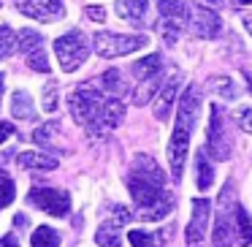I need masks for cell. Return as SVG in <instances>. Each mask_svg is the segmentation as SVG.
<instances>
[{"label": "cell", "instance_id": "4", "mask_svg": "<svg viewBox=\"0 0 252 247\" xmlns=\"http://www.w3.org/2000/svg\"><path fill=\"white\" fill-rule=\"evenodd\" d=\"M158 11H160V33H163L165 44L174 46L179 33L190 25L192 19V11L185 0H158Z\"/></svg>", "mask_w": 252, "mask_h": 247}, {"label": "cell", "instance_id": "23", "mask_svg": "<svg viewBox=\"0 0 252 247\" xmlns=\"http://www.w3.org/2000/svg\"><path fill=\"white\" fill-rule=\"evenodd\" d=\"M165 234H171V228L165 231ZM165 234H163V231H158V234H149V231L136 228V231H130V234H127V239H130L133 247H160V245L165 242Z\"/></svg>", "mask_w": 252, "mask_h": 247}, {"label": "cell", "instance_id": "33", "mask_svg": "<svg viewBox=\"0 0 252 247\" xmlns=\"http://www.w3.org/2000/svg\"><path fill=\"white\" fill-rule=\"evenodd\" d=\"M233 122L241 128V131L252 133V109H236L233 111Z\"/></svg>", "mask_w": 252, "mask_h": 247}, {"label": "cell", "instance_id": "26", "mask_svg": "<svg viewBox=\"0 0 252 247\" xmlns=\"http://www.w3.org/2000/svg\"><path fill=\"white\" fill-rule=\"evenodd\" d=\"M195 163H198V187H201V190H209V187L214 185V169H212V163L206 160V149L198 152Z\"/></svg>", "mask_w": 252, "mask_h": 247}, {"label": "cell", "instance_id": "38", "mask_svg": "<svg viewBox=\"0 0 252 247\" xmlns=\"http://www.w3.org/2000/svg\"><path fill=\"white\" fill-rule=\"evenodd\" d=\"M244 79H247V90L252 93V71L250 68H244Z\"/></svg>", "mask_w": 252, "mask_h": 247}, {"label": "cell", "instance_id": "41", "mask_svg": "<svg viewBox=\"0 0 252 247\" xmlns=\"http://www.w3.org/2000/svg\"><path fill=\"white\" fill-rule=\"evenodd\" d=\"M206 3H212V6H220V3H222V0H206Z\"/></svg>", "mask_w": 252, "mask_h": 247}, {"label": "cell", "instance_id": "42", "mask_svg": "<svg viewBox=\"0 0 252 247\" xmlns=\"http://www.w3.org/2000/svg\"><path fill=\"white\" fill-rule=\"evenodd\" d=\"M0 95H3V73H0Z\"/></svg>", "mask_w": 252, "mask_h": 247}, {"label": "cell", "instance_id": "20", "mask_svg": "<svg viewBox=\"0 0 252 247\" xmlns=\"http://www.w3.org/2000/svg\"><path fill=\"white\" fill-rule=\"evenodd\" d=\"M160 68H163V57L160 55H147L144 60L133 63V76L141 79V82H149V79H155L160 73Z\"/></svg>", "mask_w": 252, "mask_h": 247}, {"label": "cell", "instance_id": "28", "mask_svg": "<svg viewBox=\"0 0 252 247\" xmlns=\"http://www.w3.org/2000/svg\"><path fill=\"white\" fill-rule=\"evenodd\" d=\"M160 82H163V79H160V73H158L155 79H149V82H144L141 87H138L136 93H133V104H136V106L149 104V98H152V95L158 93V90H163V84H160Z\"/></svg>", "mask_w": 252, "mask_h": 247}, {"label": "cell", "instance_id": "24", "mask_svg": "<svg viewBox=\"0 0 252 247\" xmlns=\"http://www.w3.org/2000/svg\"><path fill=\"white\" fill-rule=\"evenodd\" d=\"M236 225H239V245H252V214H247L244 207H236Z\"/></svg>", "mask_w": 252, "mask_h": 247}, {"label": "cell", "instance_id": "10", "mask_svg": "<svg viewBox=\"0 0 252 247\" xmlns=\"http://www.w3.org/2000/svg\"><path fill=\"white\" fill-rule=\"evenodd\" d=\"M209 217H212V204H209V198H195V201H192V220L185 228L187 247H203Z\"/></svg>", "mask_w": 252, "mask_h": 247}, {"label": "cell", "instance_id": "22", "mask_svg": "<svg viewBox=\"0 0 252 247\" xmlns=\"http://www.w3.org/2000/svg\"><path fill=\"white\" fill-rule=\"evenodd\" d=\"M174 204H176V198L171 196V193H165L163 201H158L155 207H149V209H141V212H138L136 217H141V220H163L165 214L174 212Z\"/></svg>", "mask_w": 252, "mask_h": 247}, {"label": "cell", "instance_id": "37", "mask_svg": "<svg viewBox=\"0 0 252 247\" xmlns=\"http://www.w3.org/2000/svg\"><path fill=\"white\" fill-rule=\"evenodd\" d=\"M233 8H244V6H252V0H230Z\"/></svg>", "mask_w": 252, "mask_h": 247}, {"label": "cell", "instance_id": "6", "mask_svg": "<svg viewBox=\"0 0 252 247\" xmlns=\"http://www.w3.org/2000/svg\"><path fill=\"white\" fill-rule=\"evenodd\" d=\"M93 44H95V52H98L100 57L111 60V57L133 55V52L144 49V46L149 44V38L147 35H122V33H109V30H103V33H95Z\"/></svg>", "mask_w": 252, "mask_h": 247}, {"label": "cell", "instance_id": "31", "mask_svg": "<svg viewBox=\"0 0 252 247\" xmlns=\"http://www.w3.org/2000/svg\"><path fill=\"white\" fill-rule=\"evenodd\" d=\"M41 101H44V109L46 111H57V82L55 79H49V82L44 84V93H41Z\"/></svg>", "mask_w": 252, "mask_h": 247}, {"label": "cell", "instance_id": "19", "mask_svg": "<svg viewBox=\"0 0 252 247\" xmlns=\"http://www.w3.org/2000/svg\"><path fill=\"white\" fill-rule=\"evenodd\" d=\"M17 163L22 169H38V171H55L57 169V158L46 152H19Z\"/></svg>", "mask_w": 252, "mask_h": 247}, {"label": "cell", "instance_id": "29", "mask_svg": "<svg viewBox=\"0 0 252 247\" xmlns=\"http://www.w3.org/2000/svg\"><path fill=\"white\" fill-rule=\"evenodd\" d=\"M17 41L19 38L14 35V30L8 28V25H0V60H6V57L17 49Z\"/></svg>", "mask_w": 252, "mask_h": 247}, {"label": "cell", "instance_id": "7", "mask_svg": "<svg viewBox=\"0 0 252 247\" xmlns=\"http://www.w3.org/2000/svg\"><path fill=\"white\" fill-rule=\"evenodd\" d=\"M206 155L212 160H228L230 158V136L225 128V117L220 106H212L209 111V133H206Z\"/></svg>", "mask_w": 252, "mask_h": 247}, {"label": "cell", "instance_id": "12", "mask_svg": "<svg viewBox=\"0 0 252 247\" xmlns=\"http://www.w3.org/2000/svg\"><path fill=\"white\" fill-rule=\"evenodd\" d=\"M19 11L38 22H57L65 17L63 0H19Z\"/></svg>", "mask_w": 252, "mask_h": 247}, {"label": "cell", "instance_id": "13", "mask_svg": "<svg viewBox=\"0 0 252 247\" xmlns=\"http://www.w3.org/2000/svg\"><path fill=\"white\" fill-rule=\"evenodd\" d=\"M220 28H222V22H220V17L212 11V8L206 6H195V11H192V19H190V30L192 35H198V38H214V35L220 33Z\"/></svg>", "mask_w": 252, "mask_h": 247}, {"label": "cell", "instance_id": "27", "mask_svg": "<svg viewBox=\"0 0 252 247\" xmlns=\"http://www.w3.org/2000/svg\"><path fill=\"white\" fill-rule=\"evenodd\" d=\"M30 245L33 247H60V234L55 228H49V225H41V228H35Z\"/></svg>", "mask_w": 252, "mask_h": 247}, {"label": "cell", "instance_id": "9", "mask_svg": "<svg viewBox=\"0 0 252 247\" xmlns=\"http://www.w3.org/2000/svg\"><path fill=\"white\" fill-rule=\"evenodd\" d=\"M19 49H22L25 60L33 71H41V73H49V57H46V49H44V38H41L35 30L25 28L19 33Z\"/></svg>", "mask_w": 252, "mask_h": 247}, {"label": "cell", "instance_id": "32", "mask_svg": "<svg viewBox=\"0 0 252 247\" xmlns=\"http://www.w3.org/2000/svg\"><path fill=\"white\" fill-rule=\"evenodd\" d=\"M209 87H212V90H217V93L222 95V98H230V101H233L236 95H239V90L233 87V82H230V79H225V76H214Z\"/></svg>", "mask_w": 252, "mask_h": 247}, {"label": "cell", "instance_id": "1", "mask_svg": "<svg viewBox=\"0 0 252 247\" xmlns=\"http://www.w3.org/2000/svg\"><path fill=\"white\" fill-rule=\"evenodd\" d=\"M198 111H201V90L195 84H190L179 98V114H176L174 136L168 141V163L176 182L182 179V171H185V158L187 149H190V136H192V125L198 120Z\"/></svg>", "mask_w": 252, "mask_h": 247}, {"label": "cell", "instance_id": "16", "mask_svg": "<svg viewBox=\"0 0 252 247\" xmlns=\"http://www.w3.org/2000/svg\"><path fill=\"white\" fill-rule=\"evenodd\" d=\"M176 90H179V71H174V76L163 84L158 101H155V117H158V120H163V122L168 120L171 106H174V98H176Z\"/></svg>", "mask_w": 252, "mask_h": 247}, {"label": "cell", "instance_id": "2", "mask_svg": "<svg viewBox=\"0 0 252 247\" xmlns=\"http://www.w3.org/2000/svg\"><path fill=\"white\" fill-rule=\"evenodd\" d=\"M127 190H130L138 212L155 207L158 201H163L165 176H163V171H160L158 160L152 155H136L133 158L130 174H127Z\"/></svg>", "mask_w": 252, "mask_h": 247}, {"label": "cell", "instance_id": "8", "mask_svg": "<svg viewBox=\"0 0 252 247\" xmlns=\"http://www.w3.org/2000/svg\"><path fill=\"white\" fill-rule=\"evenodd\" d=\"M30 204L44 209L52 217H65L71 212V196L65 190H55V187H33L30 190Z\"/></svg>", "mask_w": 252, "mask_h": 247}, {"label": "cell", "instance_id": "11", "mask_svg": "<svg viewBox=\"0 0 252 247\" xmlns=\"http://www.w3.org/2000/svg\"><path fill=\"white\" fill-rule=\"evenodd\" d=\"M130 209L125 207H117L114 214H111L106 223H100V228L95 231V242H98L100 247H122V236H120V228L130 220Z\"/></svg>", "mask_w": 252, "mask_h": 247}, {"label": "cell", "instance_id": "40", "mask_svg": "<svg viewBox=\"0 0 252 247\" xmlns=\"http://www.w3.org/2000/svg\"><path fill=\"white\" fill-rule=\"evenodd\" d=\"M244 28H247V33L252 35V17H247V19H244Z\"/></svg>", "mask_w": 252, "mask_h": 247}, {"label": "cell", "instance_id": "18", "mask_svg": "<svg viewBox=\"0 0 252 247\" xmlns=\"http://www.w3.org/2000/svg\"><path fill=\"white\" fill-rule=\"evenodd\" d=\"M212 242H214V247H230L233 245V214H228V212L217 214Z\"/></svg>", "mask_w": 252, "mask_h": 247}, {"label": "cell", "instance_id": "15", "mask_svg": "<svg viewBox=\"0 0 252 247\" xmlns=\"http://www.w3.org/2000/svg\"><path fill=\"white\" fill-rule=\"evenodd\" d=\"M114 11L120 14L125 22L136 25V28H141V25H147V0H117L114 3Z\"/></svg>", "mask_w": 252, "mask_h": 247}, {"label": "cell", "instance_id": "34", "mask_svg": "<svg viewBox=\"0 0 252 247\" xmlns=\"http://www.w3.org/2000/svg\"><path fill=\"white\" fill-rule=\"evenodd\" d=\"M84 17H87L90 22H103V19H106V8L103 6H87V8H84Z\"/></svg>", "mask_w": 252, "mask_h": 247}, {"label": "cell", "instance_id": "30", "mask_svg": "<svg viewBox=\"0 0 252 247\" xmlns=\"http://www.w3.org/2000/svg\"><path fill=\"white\" fill-rule=\"evenodd\" d=\"M17 196V187H14V179L6 174V171H0V209L8 207Z\"/></svg>", "mask_w": 252, "mask_h": 247}, {"label": "cell", "instance_id": "14", "mask_svg": "<svg viewBox=\"0 0 252 247\" xmlns=\"http://www.w3.org/2000/svg\"><path fill=\"white\" fill-rule=\"evenodd\" d=\"M122 120H125V106H122V101L120 98H106L103 111H100L98 125H95L93 133H106V131H111V128H117Z\"/></svg>", "mask_w": 252, "mask_h": 247}, {"label": "cell", "instance_id": "17", "mask_svg": "<svg viewBox=\"0 0 252 247\" xmlns=\"http://www.w3.org/2000/svg\"><path fill=\"white\" fill-rule=\"evenodd\" d=\"M11 114L22 122L35 120V106H33V98H30L28 90H14L11 93Z\"/></svg>", "mask_w": 252, "mask_h": 247}, {"label": "cell", "instance_id": "39", "mask_svg": "<svg viewBox=\"0 0 252 247\" xmlns=\"http://www.w3.org/2000/svg\"><path fill=\"white\" fill-rule=\"evenodd\" d=\"M14 223L22 225V228H25V225H28V217H25V214H17V220H14Z\"/></svg>", "mask_w": 252, "mask_h": 247}, {"label": "cell", "instance_id": "25", "mask_svg": "<svg viewBox=\"0 0 252 247\" xmlns=\"http://www.w3.org/2000/svg\"><path fill=\"white\" fill-rule=\"evenodd\" d=\"M57 136H60V125H57V122H46V125H41L38 131L33 133V141L44 149H55Z\"/></svg>", "mask_w": 252, "mask_h": 247}, {"label": "cell", "instance_id": "36", "mask_svg": "<svg viewBox=\"0 0 252 247\" xmlns=\"http://www.w3.org/2000/svg\"><path fill=\"white\" fill-rule=\"evenodd\" d=\"M0 247H19V242H17V236H14V234H6L3 239H0Z\"/></svg>", "mask_w": 252, "mask_h": 247}, {"label": "cell", "instance_id": "3", "mask_svg": "<svg viewBox=\"0 0 252 247\" xmlns=\"http://www.w3.org/2000/svg\"><path fill=\"white\" fill-rule=\"evenodd\" d=\"M106 98H109V95L100 93L95 82H87L84 87H79L76 93H71V98H68V106H71L73 120H76L79 125L90 128V133H93L95 125H98L100 111H103Z\"/></svg>", "mask_w": 252, "mask_h": 247}, {"label": "cell", "instance_id": "5", "mask_svg": "<svg viewBox=\"0 0 252 247\" xmlns=\"http://www.w3.org/2000/svg\"><path fill=\"white\" fill-rule=\"evenodd\" d=\"M55 55L60 60V68L65 73H73L90 55V44H87V35L82 30H68L65 35L55 41Z\"/></svg>", "mask_w": 252, "mask_h": 247}, {"label": "cell", "instance_id": "21", "mask_svg": "<svg viewBox=\"0 0 252 247\" xmlns=\"http://www.w3.org/2000/svg\"><path fill=\"white\" fill-rule=\"evenodd\" d=\"M95 84H98V90L103 95H109V98H117V95H122L127 90L125 82H122V73L114 71V68H111V71H106L100 79H95Z\"/></svg>", "mask_w": 252, "mask_h": 247}, {"label": "cell", "instance_id": "35", "mask_svg": "<svg viewBox=\"0 0 252 247\" xmlns=\"http://www.w3.org/2000/svg\"><path fill=\"white\" fill-rule=\"evenodd\" d=\"M8 136H14V125L11 122H0V144L6 141Z\"/></svg>", "mask_w": 252, "mask_h": 247}]
</instances>
